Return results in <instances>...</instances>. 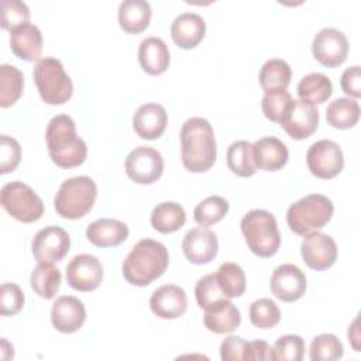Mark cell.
<instances>
[{
  "instance_id": "cell-1",
  "label": "cell",
  "mask_w": 361,
  "mask_h": 361,
  "mask_svg": "<svg viewBox=\"0 0 361 361\" xmlns=\"http://www.w3.org/2000/svg\"><path fill=\"white\" fill-rule=\"evenodd\" d=\"M182 164L190 172H206L216 161L217 147L212 124L203 117L188 118L180 128Z\"/></svg>"
},
{
  "instance_id": "cell-2",
  "label": "cell",
  "mask_w": 361,
  "mask_h": 361,
  "mask_svg": "<svg viewBox=\"0 0 361 361\" xmlns=\"http://www.w3.org/2000/svg\"><path fill=\"white\" fill-rule=\"evenodd\" d=\"M48 154L59 168H75L85 162L86 142L76 134V126L71 116H54L45 130Z\"/></svg>"
},
{
  "instance_id": "cell-3",
  "label": "cell",
  "mask_w": 361,
  "mask_h": 361,
  "mask_svg": "<svg viewBox=\"0 0 361 361\" xmlns=\"http://www.w3.org/2000/svg\"><path fill=\"white\" fill-rule=\"evenodd\" d=\"M169 254L166 247L152 238H142L133 245L123 261L126 281L135 286H147L159 278L168 268Z\"/></svg>"
},
{
  "instance_id": "cell-4",
  "label": "cell",
  "mask_w": 361,
  "mask_h": 361,
  "mask_svg": "<svg viewBox=\"0 0 361 361\" xmlns=\"http://www.w3.org/2000/svg\"><path fill=\"white\" fill-rule=\"evenodd\" d=\"M240 226L248 248L255 255L268 258L276 254L281 245V234L272 213L262 209L250 210L241 219Z\"/></svg>"
},
{
  "instance_id": "cell-5",
  "label": "cell",
  "mask_w": 361,
  "mask_h": 361,
  "mask_svg": "<svg viewBox=\"0 0 361 361\" xmlns=\"http://www.w3.org/2000/svg\"><path fill=\"white\" fill-rule=\"evenodd\" d=\"M96 196L97 186L90 176H73L61 183L54 199V206L61 217L76 220L90 212Z\"/></svg>"
},
{
  "instance_id": "cell-6",
  "label": "cell",
  "mask_w": 361,
  "mask_h": 361,
  "mask_svg": "<svg viewBox=\"0 0 361 361\" xmlns=\"http://www.w3.org/2000/svg\"><path fill=\"white\" fill-rule=\"evenodd\" d=\"M333 212L334 206L327 196L310 193L289 206L286 223L293 233L306 235L323 228L330 221Z\"/></svg>"
},
{
  "instance_id": "cell-7",
  "label": "cell",
  "mask_w": 361,
  "mask_h": 361,
  "mask_svg": "<svg viewBox=\"0 0 361 361\" xmlns=\"http://www.w3.org/2000/svg\"><path fill=\"white\" fill-rule=\"evenodd\" d=\"M32 76L41 99L48 104H63L72 93L73 85L59 59L52 56L41 58L32 71Z\"/></svg>"
},
{
  "instance_id": "cell-8",
  "label": "cell",
  "mask_w": 361,
  "mask_h": 361,
  "mask_svg": "<svg viewBox=\"0 0 361 361\" xmlns=\"http://www.w3.org/2000/svg\"><path fill=\"white\" fill-rule=\"evenodd\" d=\"M0 203L11 217L23 223L37 221L44 214L41 197L20 180L8 182L1 188Z\"/></svg>"
},
{
  "instance_id": "cell-9",
  "label": "cell",
  "mask_w": 361,
  "mask_h": 361,
  "mask_svg": "<svg viewBox=\"0 0 361 361\" xmlns=\"http://www.w3.org/2000/svg\"><path fill=\"white\" fill-rule=\"evenodd\" d=\"M306 164L316 178L330 179L341 172L344 166V155L336 141L319 140L309 147L306 152Z\"/></svg>"
},
{
  "instance_id": "cell-10",
  "label": "cell",
  "mask_w": 361,
  "mask_h": 361,
  "mask_svg": "<svg viewBox=\"0 0 361 361\" xmlns=\"http://www.w3.org/2000/svg\"><path fill=\"white\" fill-rule=\"evenodd\" d=\"M126 172L128 178L137 183H154L164 172L161 152L147 145L135 147L126 158Z\"/></svg>"
},
{
  "instance_id": "cell-11",
  "label": "cell",
  "mask_w": 361,
  "mask_h": 361,
  "mask_svg": "<svg viewBox=\"0 0 361 361\" xmlns=\"http://www.w3.org/2000/svg\"><path fill=\"white\" fill-rule=\"evenodd\" d=\"M312 54L317 62L327 68L343 63L348 54V39L337 28L326 27L320 30L312 42Z\"/></svg>"
},
{
  "instance_id": "cell-12",
  "label": "cell",
  "mask_w": 361,
  "mask_h": 361,
  "mask_svg": "<svg viewBox=\"0 0 361 361\" xmlns=\"http://www.w3.org/2000/svg\"><path fill=\"white\" fill-rule=\"evenodd\" d=\"M66 282L80 292L94 290L103 279V267L97 257L92 254L75 255L65 268Z\"/></svg>"
},
{
  "instance_id": "cell-13",
  "label": "cell",
  "mask_w": 361,
  "mask_h": 361,
  "mask_svg": "<svg viewBox=\"0 0 361 361\" xmlns=\"http://www.w3.org/2000/svg\"><path fill=\"white\" fill-rule=\"evenodd\" d=\"M31 247L38 262H56L68 254L71 238L62 227L48 226L37 231Z\"/></svg>"
},
{
  "instance_id": "cell-14",
  "label": "cell",
  "mask_w": 361,
  "mask_h": 361,
  "mask_svg": "<svg viewBox=\"0 0 361 361\" xmlns=\"http://www.w3.org/2000/svg\"><path fill=\"white\" fill-rule=\"evenodd\" d=\"M300 254L309 268L324 271L336 262L337 245L329 234L312 231L303 237L300 244Z\"/></svg>"
},
{
  "instance_id": "cell-15",
  "label": "cell",
  "mask_w": 361,
  "mask_h": 361,
  "mask_svg": "<svg viewBox=\"0 0 361 361\" xmlns=\"http://www.w3.org/2000/svg\"><path fill=\"white\" fill-rule=\"evenodd\" d=\"M279 124L290 138L305 140L316 131L319 126V111L314 104L293 99L286 116Z\"/></svg>"
},
{
  "instance_id": "cell-16",
  "label": "cell",
  "mask_w": 361,
  "mask_h": 361,
  "mask_svg": "<svg viewBox=\"0 0 361 361\" xmlns=\"http://www.w3.org/2000/svg\"><path fill=\"white\" fill-rule=\"evenodd\" d=\"M269 288L276 299L295 302L305 295L306 276L295 264H282L274 269Z\"/></svg>"
},
{
  "instance_id": "cell-17",
  "label": "cell",
  "mask_w": 361,
  "mask_h": 361,
  "mask_svg": "<svg viewBox=\"0 0 361 361\" xmlns=\"http://www.w3.org/2000/svg\"><path fill=\"white\" fill-rule=\"evenodd\" d=\"M182 250L185 257L197 265H203L210 262L217 251H219V241L216 234L206 228V227H195L190 228L182 241Z\"/></svg>"
},
{
  "instance_id": "cell-18",
  "label": "cell",
  "mask_w": 361,
  "mask_h": 361,
  "mask_svg": "<svg viewBox=\"0 0 361 361\" xmlns=\"http://www.w3.org/2000/svg\"><path fill=\"white\" fill-rule=\"evenodd\" d=\"M149 307L161 319H178L188 309L186 292L178 285L165 283L152 292Z\"/></svg>"
},
{
  "instance_id": "cell-19",
  "label": "cell",
  "mask_w": 361,
  "mask_h": 361,
  "mask_svg": "<svg viewBox=\"0 0 361 361\" xmlns=\"http://www.w3.org/2000/svg\"><path fill=\"white\" fill-rule=\"evenodd\" d=\"M86 320V309L82 300L76 296H59L51 309V322L61 333L78 331Z\"/></svg>"
},
{
  "instance_id": "cell-20",
  "label": "cell",
  "mask_w": 361,
  "mask_h": 361,
  "mask_svg": "<svg viewBox=\"0 0 361 361\" xmlns=\"http://www.w3.org/2000/svg\"><path fill=\"white\" fill-rule=\"evenodd\" d=\"M166 110L158 103L141 104L133 116V128L144 140L159 138L166 128Z\"/></svg>"
},
{
  "instance_id": "cell-21",
  "label": "cell",
  "mask_w": 361,
  "mask_h": 361,
  "mask_svg": "<svg viewBox=\"0 0 361 361\" xmlns=\"http://www.w3.org/2000/svg\"><path fill=\"white\" fill-rule=\"evenodd\" d=\"M252 161L257 169L278 171L288 162V147L276 137H262L251 145Z\"/></svg>"
},
{
  "instance_id": "cell-22",
  "label": "cell",
  "mask_w": 361,
  "mask_h": 361,
  "mask_svg": "<svg viewBox=\"0 0 361 361\" xmlns=\"http://www.w3.org/2000/svg\"><path fill=\"white\" fill-rule=\"evenodd\" d=\"M204 32L206 23L203 17L196 13H180L171 24L172 41L183 49L195 48L203 39Z\"/></svg>"
},
{
  "instance_id": "cell-23",
  "label": "cell",
  "mask_w": 361,
  "mask_h": 361,
  "mask_svg": "<svg viewBox=\"0 0 361 361\" xmlns=\"http://www.w3.org/2000/svg\"><path fill=\"white\" fill-rule=\"evenodd\" d=\"M204 310V324L216 334H226L234 331L241 323V314L237 306L228 299H220L209 305Z\"/></svg>"
},
{
  "instance_id": "cell-24",
  "label": "cell",
  "mask_w": 361,
  "mask_h": 361,
  "mask_svg": "<svg viewBox=\"0 0 361 361\" xmlns=\"http://www.w3.org/2000/svg\"><path fill=\"white\" fill-rule=\"evenodd\" d=\"M10 48L23 61H39L42 54V34L31 23L20 25L10 32Z\"/></svg>"
},
{
  "instance_id": "cell-25",
  "label": "cell",
  "mask_w": 361,
  "mask_h": 361,
  "mask_svg": "<svg viewBox=\"0 0 361 361\" xmlns=\"http://www.w3.org/2000/svg\"><path fill=\"white\" fill-rule=\"evenodd\" d=\"M138 61L144 72L149 75L164 73L171 61L168 45L158 37H147L138 47Z\"/></svg>"
},
{
  "instance_id": "cell-26",
  "label": "cell",
  "mask_w": 361,
  "mask_h": 361,
  "mask_svg": "<svg viewBox=\"0 0 361 361\" xmlns=\"http://www.w3.org/2000/svg\"><path fill=\"white\" fill-rule=\"evenodd\" d=\"M86 237L96 247H116L127 240L128 227L116 219H97L87 226Z\"/></svg>"
},
{
  "instance_id": "cell-27",
  "label": "cell",
  "mask_w": 361,
  "mask_h": 361,
  "mask_svg": "<svg viewBox=\"0 0 361 361\" xmlns=\"http://www.w3.org/2000/svg\"><path fill=\"white\" fill-rule=\"evenodd\" d=\"M151 4L145 0H124L118 7V24L128 34L142 32L151 21Z\"/></svg>"
},
{
  "instance_id": "cell-28",
  "label": "cell",
  "mask_w": 361,
  "mask_h": 361,
  "mask_svg": "<svg viewBox=\"0 0 361 361\" xmlns=\"http://www.w3.org/2000/svg\"><path fill=\"white\" fill-rule=\"evenodd\" d=\"M333 93L331 80L320 72H310L305 75L298 83V96L300 100L322 104L324 103Z\"/></svg>"
},
{
  "instance_id": "cell-29",
  "label": "cell",
  "mask_w": 361,
  "mask_h": 361,
  "mask_svg": "<svg viewBox=\"0 0 361 361\" xmlns=\"http://www.w3.org/2000/svg\"><path fill=\"white\" fill-rule=\"evenodd\" d=\"M186 221L185 209L176 202H162L151 213V226L154 230L168 234L178 231Z\"/></svg>"
},
{
  "instance_id": "cell-30",
  "label": "cell",
  "mask_w": 361,
  "mask_h": 361,
  "mask_svg": "<svg viewBox=\"0 0 361 361\" xmlns=\"http://www.w3.org/2000/svg\"><path fill=\"white\" fill-rule=\"evenodd\" d=\"M61 271L54 267L52 262H38L30 278L31 288L38 296L44 299H52L56 295L61 286Z\"/></svg>"
},
{
  "instance_id": "cell-31",
  "label": "cell",
  "mask_w": 361,
  "mask_h": 361,
  "mask_svg": "<svg viewBox=\"0 0 361 361\" xmlns=\"http://www.w3.org/2000/svg\"><path fill=\"white\" fill-rule=\"evenodd\" d=\"M360 104L350 97H337L327 106L326 120L334 128L345 130L358 123Z\"/></svg>"
},
{
  "instance_id": "cell-32",
  "label": "cell",
  "mask_w": 361,
  "mask_h": 361,
  "mask_svg": "<svg viewBox=\"0 0 361 361\" xmlns=\"http://www.w3.org/2000/svg\"><path fill=\"white\" fill-rule=\"evenodd\" d=\"M292 78V69L289 63L279 58L268 59L259 69L258 80L261 87L268 90H276V89H286L290 83Z\"/></svg>"
},
{
  "instance_id": "cell-33",
  "label": "cell",
  "mask_w": 361,
  "mask_h": 361,
  "mask_svg": "<svg viewBox=\"0 0 361 361\" xmlns=\"http://www.w3.org/2000/svg\"><path fill=\"white\" fill-rule=\"evenodd\" d=\"M24 75L14 65H0V106H13L23 94Z\"/></svg>"
},
{
  "instance_id": "cell-34",
  "label": "cell",
  "mask_w": 361,
  "mask_h": 361,
  "mask_svg": "<svg viewBox=\"0 0 361 361\" xmlns=\"http://www.w3.org/2000/svg\"><path fill=\"white\" fill-rule=\"evenodd\" d=\"M216 279L226 298H238L245 292V274L235 262H223L216 271Z\"/></svg>"
},
{
  "instance_id": "cell-35",
  "label": "cell",
  "mask_w": 361,
  "mask_h": 361,
  "mask_svg": "<svg viewBox=\"0 0 361 361\" xmlns=\"http://www.w3.org/2000/svg\"><path fill=\"white\" fill-rule=\"evenodd\" d=\"M251 142L247 140L234 141L227 149V166L237 176L248 178L257 172L252 161Z\"/></svg>"
},
{
  "instance_id": "cell-36",
  "label": "cell",
  "mask_w": 361,
  "mask_h": 361,
  "mask_svg": "<svg viewBox=\"0 0 361 361\" xmlns=\"http://www.w3.org/2000/svg\"><path fill=\"white\" fill-rule=\"evenodd\" d=\"M228 212V202L219 196L213 195L202 202H199L193 210L195 221L202 227H209L219 223Z\"/></svg>"
},
{
  "instance_id": "cell-37",
  "label": "cell",
  "mask_w": 361,
  "mask_h": 361,
  "mask_svg": "<svg viewBox=\"0 0 361 361\" xmlns=\"http://www.w3.org/2000/svg\"><path fill=\"white\" fill-rule=\"evenodd\" d=\"M293 99L286 89L268 90L261 100V109L265 117L271 121L281 123L286 116Z\"/></svg>"
},
{
  "instance_id": "cell-38",
  "label": "cell",
  "mask_w": 361,
  "mask_h": 361,
  "mask_svg": "<svg viewBox=\"0 0 361 361\" xmlns=\"http://www.w3.org/2000/svg\"><path fill=\"white\" fill-rule=\"evenodd\" d=\"M343 354L341 341L331 333L319 334L310 343L309 357L312 361H334L340 360Z\"/></svg>"
},
{
  "instance_id": "cell-39",
  "label": "cell",
  "mask_w": 361,
  "mask_h": 361,
  "mask_svg": "<svg viewBox=\"0 0 361 361\" xmlns=\"http://www.w3.org/2000/svg\"><path fill=\"white\" fill-rule=\"evenodd\" d=\"M250 320L258 329H272L281 320V310L272 299L261 298L251 303Z\"/></svg>"
},
{
  "instance_id": "cell-40",
  "label": "cell",
  "mask_w": 361,
  "mask_h": 361,
  "mask_svg": "<svg viewBox=\"0 0 361 361\" xmlns=\"http://www.w3.org/2000/svg\"><path fill=\"white\" fill-rule=\"evenodd\" d=\"M305 354V341L298 334L281 336L272 347L275 361H300Z\"/></svg>"
},
{
  "instance_id": "cell-41",
  "label": "cell",
  "mask_w": 361,
  "mask_h": 361,
  "mask_svg": "<svg viewBox=\"0 0 361 361\" xmlns=\"http://www.w3.org/2000/svg\"><path fill=\"white\" fill-rule=\"evenodd\" d=\"M0 13L1 27L10 32L14 28L27 24L30 20V8L24 1L20 0H1Z\"/></svg>"
},
{
  "instance_id": "cell-42",
  "label": "cell",
  "mask_w": 361,
  "mask_h": 361,
  "mask_svg": "<svg viewBox=\"0 0 361 361\" xmlns=\"http://www.w3.org/2000/svg\"><path fill=\"white\" fill-rule=\"evenodd\" d=\"M195 296L199 307L202 309H206L209 305L226 298V295L221 292L217 283L214 274H207L196 282Z\"/></svg>"
},
{
  "instance_id": "cell-43",
  "label": "cell",
  "mask_w": 361,
  "mask_h": 361,
  "mask_svg": "<svg viewBox=\"0 0 361 361\" xmlns=\"http://www.w3.org/2000/svg\"><path fill=\"white\" fill-rule=\"evenodd\" d=\"M24 292L17 283L4 282L0 286V314L13 316L17 314L24 306Z\"/></svg>"
},
{
  "instance_id": "cell-44",
  "label": "cell",
  "mask_w": 361,
  "mask_h": 361,
  "mask_svg": "<svg viewBox=\"0 0 361 361\" xmlns=\"http://www.w3.org/2000/svg\"><path fill=\"white\" fill-rule=\"evenodd\" d=\"M21 158V147L13 137H0V172L7 173L17 168Z\"/></svg>"
},
{
  "instance_id": "cell-45",
  "label": "cell",
  "mask_w": 361,
  "mask_h": 361,
  "mask_svg": "<svg viewBox=\"0 0 361 361\" xmlns=\"http://www.w3.org/2000/svg\"><path fill=\"white\" fill-rule=\"evenodd\" d=\"M248 341L238 336L226 337L220 344V357L223 361L247 360Z\"/></svg>"
},
{
  "instance_id": "cell-46",
  "label": "cell",
  "mask_w": 361,
  "mask_h": 361,
  "mask_svg": "<svg viewBox=\"0 0 361 361\" xmlns=\"http://www.w3.org/2000/svg\"><path fill=\"white\" fill-rule=\"evenodd\" d=\"M341 89L345 94L358 99L361 96V72L360 66L354 65L347 68L341 75Z\"/></svg>"
},
{
  "instance_id": "cell-47",
  "label": "cell",
  "mask_w": 361,
  "mask_h": 361,
  "mask_svg": "<svg viewBox=\"0 0 361 361\" xmlns=\"http://www.w3.org/2000/svg\"><path fill=\"white\" fill-rule=\"evenodd\" d=\"M247 360H272V347L264 340L248 341Z\"/></svg>"
},
{
  "instance_id": "cell-48",
  "label": "cell",
  "mask_w": 361,
  "mask_h": 361,
  "mask_svg": "<svg viewBox=\"0 0 361 361\" xmlns=\"http://www.w3.org/2000/svg\"><path fill=\"white\" fill-rule=\"evenodd\" d=\"M357 323H358V317H355V319H354V322H353V324L348 327V340L351 341L353 348H354L355 351H360V344H358L360 334H358Z\"/></svg>"
}]
</instances>
